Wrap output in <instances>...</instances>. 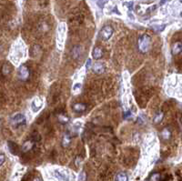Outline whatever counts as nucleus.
Segmentation results:
<instances>
[{
    "label": "nucleus",
    "mask_w": 182,
    "mask_h": 181,
    "mask_svg": "<svg viewBox=\"0 0 182 181\" xmlns=\"http://www.w3.org/2000/svg\"><path fill=\"white\" fill-rule=\"evenodd\" d=\"M35 146V142L33 140H27L25 143H24L21 147V149H22V151L23 152H28L30 151L31 149H32Z\"/></svg>",
    "instance_id": "39448f33"
},
{
    "label": "nucleus",
    "mask_w": 182,
    "mask_h": 181,
    "mask_svg": "<svg viewBox=\"0 0 182 181\" xmlns=\"http://www.w3.org/2000/svg\"><path fill=\"white\" fill-rule=\"evenodd\" d=\"M161 137L163 139H169L171 137V132H170L169 128H164L161 132Z\"/></svg>",
    "instance_id": "4468645a"
},
{
    "label": "nucleus",
    "mask_w": 182,
    "mask_h": 181,
    "mask_svg": "<svg viewBox=\"0 0 182 181\" xmlns=\"http://www.w3.org/2000/svg\"><path fill=\"white\" fill-rule=\"evenodd\" d=\"M113 35V28L111 26H105L103 27L100 31V36L103 40H108Z\"/></svg>",
    "instance_id": "f03ea898"
},
{
    "label": "nucleus",
    "mask_w": 182,
    "mask_h": 181,
    "mask_svg": "<svg viewBox=\"0 0 182 181\" xmlns=\"http://www.w3.org/2000/svg\"><path fill=\"white\" fill-rule=\"evenodd\" d=\"M29 75H30V71H29V69L27 66L22 65V66L19 67V68H18V77H19L20 80L26 81L29 77Z\"/></svg>",
    "instance_id": "7ed1b4c3"
},
{
    "label": "nucleus",
    "mask_w": 182,
    "mask_h": 181,
    "mask_svg": "<svg viewBox=\"0 0 182 181\" xmlns=\"http://www.w3.org/2000/svg\"><path fill=\"white\" fill-rule=\"evenodd\" d=\"M171 51H172V54L175 55V56H176V55H178L182 51V43L179 42V41L174 43L172 45Z\"/></svg>",
    "instance_id": "0eeeda50"
},
{
    "label": "nucleus",
    "mask_w": 182,
    "mask_h": 181,
    "mask_svg": "<svg viewBox=\"0 0 182 181\" xmlns=\"http://www.w3.org/2000/svg\"><path fill=\"white\" fill-rule=\"evenodd\" d=\"M42 106H43V101L40 98H37L36 99H34L33 103H32V108L35 112H37L38 109H40Z\"/></svg>",
    "instance_id": "6e6552de"
},
{
    "label": "nucleus",
    "mask_w": 182,
    "mask_h": 181,
    "mask_svg": "<svg viewBox=\"0 0 182 181\" xmlns=\"http://www.w3.org/2000/svg\"><path fill=\"white\" fill-rule=\"evenodd\" d=\"M157 31H162L164 28H165V25H162V26H160V27H153Z\"/></svg>",
    "instance_id": "5701e85b"
},
{
    "label": "nucleus",
    "mask_w": 182,
    "mask_h": 181,
    "mask_svg": "<svg viewBox=\"0 0 182 181\" xmlns=\"http://www.w3.org/2000/svg\"><path fill=\"white\" fill-rule=\"evenodd\" d=\"M150 46H151V38L148 35L144 34L138 37V46L141 53H147L150 49Z\"/></svg>",
    "instance_id": "f257e3e1"
},
{
    "label": "nucleus",
    "mask_w": 182,
    "mask_h": 181,
    "mask_svg": "<svg viewBox=\"0 0 182 181\" xmlns=\"http://www.w3.org/2000/svg\"><path fill=\"white\" fill-rule=\"evenodd\" d=\"M4 162H5V155L3 153H1V155H0V165L2 166Z\"/></svg>",
    "instance_id": "412c9836"
},
{
    "label": "nucleus",
    "mask_w": 182,
    "mask_h": 181,
    "mask_svg": "<svg viewBox=\"0 0 182 181\" xmlns=\"http://www.w3.org/2000/svg\"><path fill=\"white\" fill-rule=\"evenodd\" d=\"M163 116H164V114H163L162 111L157 112V113L156 114L155 117H154V122H155L156 124L160 123V122L162 121V119H163Z\"/></svg>",
    "instance_id": "dca6fc26"
},
{
    "label": "nucleus",
    "mask_w": 182,
    "mask_h": 181,
    "mask_svg": "<svg viewBox=\"0 0 182 181\" xmlns=\"http://www.w3.org/2000/svg\"><path fill=\"white\" fill-rule=\"evenodd\" d=\"M93 70L94 72L96 74H102L104 73L105 71V67H104V64L101 62H96L93 66Z\"/></svg>",
    "instance_id": "423d86ee"
},
{
    "label": "nucleus",
    "mask_w": 182,
    "mask_h": 181,
    "mask_svg": "<svg viewBox=\"0 0 182 181\" xmlns=\"http://www.w3.org/2000/svg\"><path fill=\"white\" fill-rule=\"evenodd\" d=\"M73 109L76 112H83L86 109V106L81 103H76L75 105H73Z\"/></svg>",
    "instance_id": "f8f14e48"
},
{
    "label": "nucleus",
    "mask_w": 182,
    "mask_h": 181,
    "mask_svg": "<svg viewBox=\"0 0 182 181\" xmlns=\"http://www.w3.org/2000/svg\"><path fill=\"white\" fill-rule=\"evenodd\" d=\"M26 123V116L23 114H17L11 119V124L13 126H20Z\"/></svg>",
    "instance_id": "20e7f679"
},
{
    "label": "nucleus",
    "mask_w": 182,
    "mask_h": 181,
    "mask_svg": "<svg viewBox=\"0 0 182 181\" xmlns=\"http://www.w3.org/2000/svg\"><path fill=\"white\" fill-rule=\"evenodd\" d=\"M90 66H91V59L89 58L88 61H86V70L90 68Z\"/></svg>",
    "instance_id": "4be33fe9"
},
{
    "label": "nucleus",
    "mask_w": 182,
    "mask_h": 181,
    "mask_svg": "<svg viewBox=\"0 0 182 181\" xmlns=\"http://www.w3.org/2000/svg\"><path fill=\"white\" fill-rule=\"evenodd\" d=\"M180 2H181V3H182V0H180Z\"/></svg>",
    "instance_id": "a878e982"
},
{
    "label": "nucleus",
    "mask_w": 182,
    "mask_h": 181,
    "mask_svg": "<svg viewBox=\"0 0 182 181\" xmlns=\"http://www.w3.org/2000/svg\"><path fill=\"white\" fill-rule=\"evenodd\" d=\"M71 142V137L69 134H65L64 136H63V139H62V146L63 147H67Z\"/></svg>",
    "instance_id": "9b49d317"
},
{
    "label": "nucleus",
    "mask_w": 182,
    "mask_h": 181,
    "mask_svg": "<svg viewBox=\"0 0 182 181\" xmlns=\"http://www.w3.org/2000/svg\"><path fill=\"white\" fill-rule=\"evenodd\" d=\"M165 1H166V0H162V1H161V3H160V5H163Z\"/></svg>",
    "instance_id": "393cba45"
},
{
    "label": "nucleus",
    "mask_w": 182,
    "mask_h": 181,
    "mask_svg": "<svg viewBox=\"0 0 182 181\" xmlns=\"http://www.w3.org/2000/svg\"><path fill=\"white\" fill-rule=\"evenodd\" d=\"M58 119L61 124H67L69 121V119L65 115V114H59L58 116Z\"/></svg>",
    "instance_id": "2eb2a0df"
},
{
    "label": "nucleus",
    "mask_w": 182,
    "mask_h": 181,
    "mask_svg": "<svg viewBox=\"0 0 182 181\" xmlns=\"http://www.w3.org/2000/svg\"><path fill=\"white\" fill-rule=\"evenodd\" d=\"M92 56H93V58L95 59H99L103 56V50H102V48H99V46H96V48L93 49Z\"/></svg>",
    "instance_id": "1a4fd4ad"
},
{
    "label": "nucleus",
    "mask_w": 182,
    "mask_h": 181,
    "mask_svg": "<svg viewBox=\"0 0 182 181\" xmlns=\"http://www.w3.org/2000/svg\"><path fill=\"white\" fill-rule=\"evenodd\" d=\"M108 1V0H98V6H99L100 7H103V6H104V5H105Z\"/></svg>",
    "instance_id": "6ab92c4d"
},
{
    "label": "nucleus",
    "mask_w": 182,
    "mask_h": 181,
    "mask_svg": "<svg viewBox=\"0 0 182 181\" xmlns=\"http://www.w3.org/2000/svg\"><path fill=\"white\" fill-rule=\"evenodd\" d=\"M11 72V67L8 64H4L2 67V73L3 75H7Z\"/></svg>",
    "instance_id": "f3484780"
},
{
    "label": "nucleus",
    "mask_w": 182,
    "mask_h": 181,
    "mask_svg": "<svg viewBox=\"0 0 182 181\" xmlns=\"http://www.w3.org/2000/svg\"><path fill=\"white\" fill-rule=\"evenodd\" d=\"M7 145H8V149L9 151L13 154V155H17L18 153V145L14 143V142H11V141H8L7 142Z\"/></svg>",
    "instance_id": "9d476101"
},
{
    "label": "nucleus",
    "mask_w": 182,
    "mask_h": 181,
    "mask_svg": "<svg viewBox=\"0 0 182 181\" xmlns=\"http://www.w3.org/2000/svg\"><path fill=\"white\" fill-rule=\"evenodd\" d=\"M79 181H85L86 179V174H85V172H81V174L79 175Z\"/></svg>",
    "instance_id": "aec40b11"
},
{
    "label": "nucleus",
    "mask_w": 182,
    "mask_h": 181,
    "mask_svg": "<svg viewBox=\"0 0 182 181\" xmlns=\"http://www.w3.org/2000/svg\"><path fill=\"white\" fill-rule=\"evenodd\" d=\"M115 181H128V176H126V173L120 172L116 176Z\"/></svg>",
    "instance_id": "ddd939ff"
},
{
    "label": "nucleus",
    "mask_w": 182,
    "mask_h": 181,
    "mask_svg": "<svg viewBox=\"0 0 182 181\" xmlns=\"http://www.w3.org/2000/svg\"><path fill=\"white\" fill-rule=\"evenodd\" d=\"M33 181H42V178L40 177H36Z\"/></svg>",
    "instance_id": "b1692460"
},
{
    "label": "nucleus",
    "mask_w": 182,
    "mask_h": 181,
    "mask_svg": "<svg viewBox=\"0 0 182 181\" xmlns=\"http://www.w3.org/2000/svg\"><path fill=\"white\" fill-rule=\"evenodd\" d=\"M160 173H154V174H152V176L150 177L149 181H160Z\"/></svg>",
    "instance_id": "a211bd4d"
}]
</instances>
